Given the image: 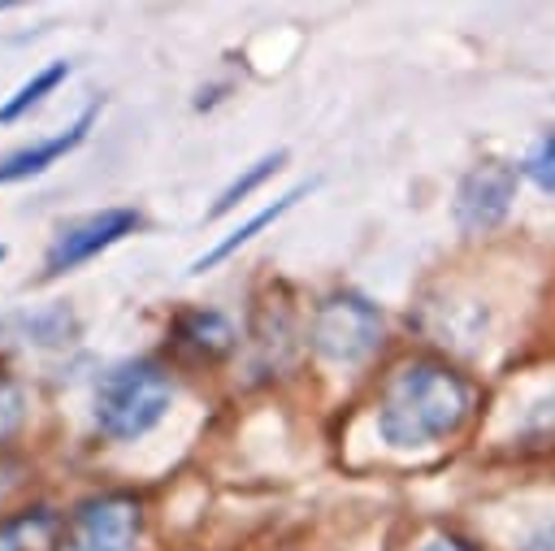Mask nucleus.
<instances>
[{"label":"nucleus","instance_id":"nucleus-17","mask_svg":"<svg viewBox=\"0 0 555 551\" xmlns=\"http://www.w3.org/2000/svg\"><path fill=\"white\" fill-rule=\"evenodd\" d=\"M0 260H4V247H0Z\"/></svg>","mask_w":555,"mask_h":551},{"label":"nucleus","instance_id":"nucleus-10","mask_svg":"<svg viewBox=\"0 0 555 551\" xmlns=\"http://www.w3.org/2000/svg\"><path fill=\"white\" fill-rule=\"evenodd\" d=\"M52 547H56V516L48 512H30L0 534V551H52Z\"/></svg>","mask_w":555,"mask_h":551},{"label":"nucleus","instance_id":"nucleus-2","mask_svg":"<svg viewBox=\"0 0 555 551\" xmlns=\"http://www.w3.org/2000/svg\"><path fill=\"white\" fill-rule=\"evenodd\" d=\"M169 399H173V386H169L160 364H152V360L117 364L95 386V425L108 438L130 443L165 417Z\"/></svg>","mask_w":555,"mask_h":551},{"label":"nucleus","instance_id":"nucleus-8","mask_svg":"<svg viewBox=\"0 0 555 551\" xmlns=\"http://www.w3.org/2000/svg\"><path fill=\"white\" fill-rule=\"evenodd\" d=\"M304 191H312V182H299L295 191H286L282 200H273V204H269V208H260L256 217H247V221H243V226H238L234 234H225L221 243H212V247H208V252H204V256H199V260L191 265V273H204V269H212V265H221L225 256H234V252H238L243 243H251V239H256V234H260L264 226H273V221L282 217V213H291V208H295V200H299Z\"/></svg>","mask_w":555,"mask_h":551},{"label":"nucleus","instance_id":"nucleus-12","mask_svg":"<svg viewBox=\"0 0 555 551\" xmlns=\"http://www.w3.org/2000/svg\"><path fill=\"white\" fill-rule=\"evenodd\" d=\"M282 165H286V152H269V156H260V161H256L247 174H238V178H234V182L221 191V200L208 208V217H221V213H230L238 200H247V195H251V191H256V187H260L269 174H278Z\"/></svg>","mask_w":555,"mask_h":551},{"label":"nucleus","instance_id":"nucleus-15","mask_svg":"<svg viewBox=\"0 0 555 551\" xmlns=\"http://www.w3.org/2000/svg\"><path fill=\"white\" fill-rule=\"evenodd\" d=\"M525 551H555V525H546L542 534H533V538L525 542Z\"/></svg>","mask_w":555,"mask_h":551},{"label":"nucleus","instance_id":"nucleus-3","mask_svg":"<svg viewBox=\"0 0 555 551\" xmlns=\"http://www.w3.org/2000/svg\"><path fill=\"white\" fill-rule=\"evenodd\" d=\"M382 343V312L377 304H369L356 291H338L330 299L317 304L312 317V347L330 360H364L373 347Z\"/></svg>","mask_w":555,"mask_h":551},{"label":"nucleus","instance_id":"nucleus-4","mask_svg":"<svg viewBox=\"0 0 555 551\" xmlns=\"http://www.w3.org/2000/svg\"><path fill=\"white\" fill-rule=\"evenodd\" d=\"M512 200H516V169L507 161H481L455 187V226L464 234H481L507 217Z\"/></svg>","mask_w":555,"mask_h":551},{"label":"nucleus","instance_id":"nucleus-1","mask_svg":"<svg viewBox=\"0 0 555 551\" xmlns=\"http://www.w3.org/2000/svg\"><path fill=\"white\" fill-rule=\"evenodd\" d=\"M473 408L468 382L438 364V360H412L403 364L377 403V434L390 447H429L451 438Z\"/></svg>","mask_w":555,"mask_h":551},{"label":"nucleus","instance_id":"nucleus-13","mask_svg":"<svg viewBox=\"0 0 555 551\" xmlns=\"http://www.w3.org/2000/svg\"><path fill=\"white\" fill-rule=\"evenodd\" d=\"M525 174H529L542 191H555V130L538 139V148H533L529 161H525Z\"/></svg>","mask_w":555,"mask_h":551},{"label":"nucleus","instance_id":"nucleus-11","mask_svg":"<svg viewBox=\"0 0 555 551\" xmlns=\"http://www.w3.org/2000/svg\"><path fill=\"white\" fill-rule=\"evenodd\" d=\"M65 74H69V65H65V61H52L48 69H39L30 82H22V87L0 104V121H17V117H22L26 108H35V104L56 87V82H65Z\"/></svg>","mask_w":555,"mask_h":551},{"label":"nucleus","instance_id":"nucleus-9","mask_svg":"<svg viewBox=\"0 0 555 551\" xmlns=\"http://www.w3.org/2000/svg\"><path fill=\"white\" fill-rule=\"evenodd\" d=\"M178 338H182L186 347L204 351V356H217V351H230L234 330H230L225 317H217V312H186V317L178 321Z\"/></svg>","mask_w":555,"mask_h":551},{"label":"nucleus","instance_id":"nucleus-14","mask_svg":"<svg viewBox=\"0 0 555 551\" xmlns=\"http://www.w3.org/2000/svg\"><path fill=\"white\" fill-rule=\"evenodd\" d=\"M17 417H22V395H17V386L9 377H0V438L17 425Z\"/></svg>","mask_w":555,"mask_h":551},{"label":"nucleus","instance_id":"nucleus-7","mask_svg":"<svg viewBox=\"0 0 555 551\" xmlns=\"http://www.w3.org/2000/svg\"><path fill=\"white\" fill-rule=\"evenodd\" d=\"M91 121H95V104H91L69 130H61V134H52V139H39V143H30V148L4 156V161H0V182H22V178H30V174H43L52 161H61L65 152H74V148L87 139Z\"/></svg>","mask_w":555,"mask_h":551},{"label":"nucleus","instance_id":"nucleus-6","mask_svg":"<svg viewBox=\"0 0 555 551\" xmlns=\"http://www.w3.org/2000/svg\"><path fill=\"white\" fill-rule=\"evenodd\" d=\"M139 538V503L130 495L87 499L69 521V551H130Z\"/></svg>","mask_w":555,"mask_h":551},{"label":"nucleus","instance_id":"nucleus-16","mask_svg":"<svg viewBox=\"0 0 555 551\" xmlns=\"http://www.w3.org/2000/svg\"><path fill=\"white\" fill-rule=\"evenodd\" d=\"M421 551H464L460 542H451V538H434V542H425Z\"/></svg>","mask_w":555,"mask_h":551},{"label":"nucleus","instance_id":"nucleus-5","mask_svg":"<svg viewBox=\"0 0 555 551\" xmlns=\"http://www.w3.org/2000/svg\"><path fill=\"white\" fill-rule=\"evenodd\" d=\"M139 230V213L134 208H100V213H87L78 221H65L48 247V273H65L91 256H100L104 247H113L117 239L134 234Z\"/></svg>","mask_w":555,"mask_h":551}]
</instances>
